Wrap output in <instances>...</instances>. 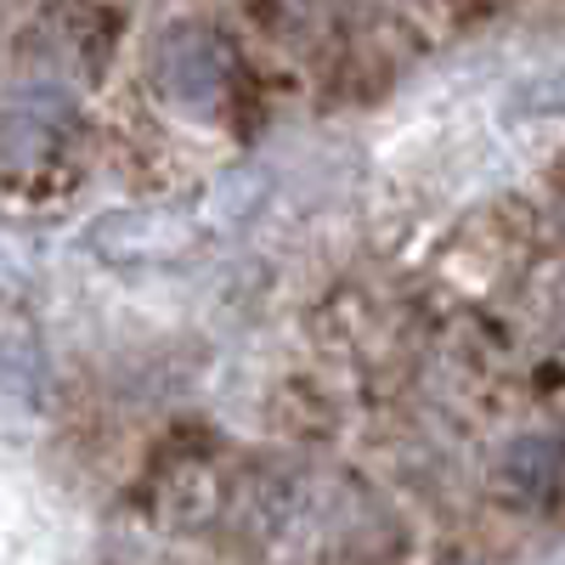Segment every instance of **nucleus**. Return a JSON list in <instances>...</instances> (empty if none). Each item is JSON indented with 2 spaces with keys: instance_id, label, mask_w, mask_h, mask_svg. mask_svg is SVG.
Returning <instances> with one entry per match:
<instances>
[{
  "instance_id": "3",
  "label": "nucleus",
  "mask_w": 565,
  "mask_h": 565,
  "mask_svg": "<svg viewBox=\"0 0 565 565\" xmlns=\"http://www.w3.org/2000/svg\"><path fill=\"white\" fill-rule=\"evenodd\" d=\"M498 487L532 509L559 503L565 498V436H521L498 463Z\"/></svg>"
},
{
  "instance_id": "2",
  "label": "nucleus",
  "mask_w": 565,
  "mask_h": 565,
  "mask_svg": "<svg viewBox=\"0 0 565 565\" xmlns=\"http://www.w3.org/2000/svg\"><path fill=\"white\" fill-rule=\"evenodd\" d=\"M153 85L181 114H215L226 103V85H232V45L204 23L170 29L153 45Z\"/></svg>"
},
{
  "instance_id": "1",
  "label": "nucleus",
  "mask_w": 565,
  "mask_h": 565,
  "mask_svg": "<svg viewBox=\"0 0 565 565\" xmlns=\"http://www.w3.org/2000/svg\"><path fill=\"white\" fill-rule=\"evenodd\" d=\"M68 119H74V97L57 74L18 79L12 90H0V170L7 175L40 170L68 136Z\"/></svg>"
}]
</instances>
